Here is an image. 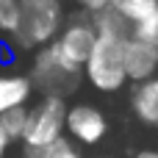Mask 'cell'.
<instances>
[{
    "instance_id": "cell-13",
    "label": "cell",
    "mask_w": 158,
    "mask_h": 158,
    "mask_svg": "<svg viewBox=\"0 0 158 158\" xmlns=\"http://www.w3.org/2000/svg\"><path fill=\"white\" fill-rule=\"evenodd\" d=\"M25 125H28V106H17L6 114H0V128L6 133V139L14 144H22V136H25Z\"/></svg>"
},
{
    "instance_id": "cell-2",
    "label": "cell",
    "mask_w": 158,
    "mask_h": 158,
    "mask_svg": "<svg viewBox=\"0 0 158 158\" xmlns=\"http://www.w3.org/2000/svg\"><path fill=\"white\" fill-rule=\"evenodd\" d=\"M28 78H31L33 92H39V97H61V100H67L72 92H78V86L83 81V69L69 64L53 44H47V47L33 53Z\"/></svg>"
},
{
    "instance_id": "cell-17",
    "label": "cell",
    "mask_w": 158,
    "mask_h": 158,
    "mask_svg": "<svg viewBox=\"0 0 158 158\" xmlns=\"http://www.w3.org/2000/svg\"><path fill=\"white\" fill-rule=\"evenodd\" d=\"M8 147H11V142L6 139V133H3V128H0V158H6V153H8Z\"/></svg>"
},
{
    "instance_id": "cell-8",
    "label": "cell",
    "mask_w": 158,
    "mask_h": 158,
    "mask_svg": "<svg viewBox=\"0 0 158 158\" xmlns=\"http://www.w3.org/2000/svg\"><path fill=\"white\" fill-rule=\"evenodd\" d=\"M33 86L31 78L22 72H0V114L17 108V106H31Z\"/></svg>"
},
{
    "instance_id": "cell-9",
    "label": "cell",
    "mask_w": 158,
    "mask_h": 158,
    "mask_svg": "<svg viewBox=\"0 0 158 158\" xmlns=\"http://www.w3.org/2000/svg\"><path fill=\"white\" fill-rule=\"evenodd\" d=\"M131 111L142 125L158 128V78L133 86L131 92Z\"/></svg>"
},
{
    "instance_id": "cell-10",
    "label": "cell",
    "mask_w": 158,
    "mask_h": 158,
    "mask_svg": "<svg viewBox=\"0 0 158 158\" xmlns=\"http://www.w3.org/2000/svg\"><path fill=\"white\" fill-rule=\"evenodd\" d=\"M111 8L125 19V22H131V28L133 25H139V22H144L147 17H153L158 11V0H111Z\"/></svg>"
},
{
    "instance_id": "cell-19",
    "label": "cell",
    "mask_w": 158,
    "mask_h": 158,
    "mask_svg": "<svg viewBox=\"0 0 158 158\" xmlns=\"http://www.w3.org/2000/svg\"><path fill=\"white\" fill-rule=\"evenodd\" d=\"M89 158H111V156H89Z\"/></svg>"
},
{
    "instance_id": "cell-5",
    "label": "cell",
    "mask_w": 158,
    "mask_h": 158,
    "mask_svg": "<svg viewBox=\"0 0 158 158\" xmlns=\"http://www.w3.org/2000/svg\"><path fill=\"white\" fill-rule=\"evenodd\" d=\"M94 42H97V31H94L92 17L83 14V11H78V14L67 17L61 33H58L56 42H50V44H53L69 64H75V67L83 69V64H86V58H89Z\"/></svg>"
},
{
    "instance_id": "cell-18",
    "label": "cell",
    "mask_w": 158,
    "mask_h": 158,
    "mask_svg": "<svg viewBox=\"0 0 158 158\" xmlns=\"http://www.w3.org/2000/svg\"><path fill=\"white\" fill-rule=\"evenodd\" d=\"M133 158H158V150H139Z\"/></svg>"
},
{
    "instance_id": "cell-1",
    "label": "cell",
    "mask_w": 158,
    "mask_h": 158,
    "mask_svg": "<svg viewBox=\"0 0 158 158\" xmlns=\"http://www.w3.org/2000/svg\"><path fill=\"white\" fill-rule=\"evenodd\" d=\"M67 22L64 0H19V28L8 39L14 50H42L61 33Z\"/></svg>"
},
{
    "instance_id": "cell-6",
    "label": "cell",
    "mask_w": 158,
    "mask_h": 158,
    "mask_svg": "<svg viewBox=\"0 0 158 158\" xmlns=\"http://www.w3.org/2000/svg\"><path fill=\"white\" fill-rule=\"evenodd\" d=\"M64 136L72 144L94 147L108 136V119L106 114L92 106V103H72L67 108V122H64Z\"/></svg>"
},
{
    "instance_id": "cell-11",
    "label": "cell",
    "mask_w": 158,
    "mask_h": 158,
    "mask_svg": "<svg viewBox=\"0 0 158 158\" xmlns=\"http://www.w3.org/2000/svg\"><path fill=\"white\" fill-rule=\"evenodd\" d=\"M97 36H117V39H131V22H125L111 6L103 8L100 14H92Z\"/></svg>"
},
{
    "instance_id": "cell-7",
    "label": "cell",
    "mask_w": 158,
    "mask_h": 158,
    "mask_svg": "<svg viewBox=\"0 0 158 158\" xmlns=\"http://www.w3.org/2000/svg\"><path fill=\"white\" fill-rule=\"evenodd\" d=\"M122 64H125L128 83H136V86L147 83L158 78V47L131 36L122 44Z\"/></svg>"
},
{
    "instance_id": "cell-14",
    "label": "cell",
    "mask_w": 158,
    "mask_h": 158,
    "mask_svg": "<svg viewBox=\"0 0 158 158\" xmlns=\"http://www.w3.org/2000/svg\"><path fill=\"white\" fill-rule=\"evenodd\" d=\"M19 28V0H0V33L11 39Z\"/></svg>"
},
{
    "instance_id": "cell-4",
    "label": "cell",
    "mask_w": 158,
    "mask_h": 158,
    "mask_svg": "<svg viewBox=\"0 0 158 158\" xmlns=\"http://www.w3.org/2000/svg\"><path fill=\"white\" fill-rule=\"evenodd\" d=\"M67 108L69 103L61 97H39L33 106H28V125H25L22 147H47L64 139Z\"/></svg>"
},
{
    "instance_id": "cell-15",
    "label": "cell",
    "mask_w": 158,
    "mask_h": 158,
    "mask_svg": "<svg viewBox=\"0 0 158 158\" xmlns=\"http://www.w3.org/2000/svg\"><path fill=\"white\" fill-rule=\"evenodd\" d=\"M131 36H133V39H142V42H147V44H153V47H158V11L153 17H147L144 22L133 25V28H131Z\"/></svg>"
},
{
    "instance_id": "cell-16",
    "label": "cell",
    "mask_w": 158,
    "mask_h": 158,
    "mask_svg": "<svg viewBox=\"0 0 158 158\" xmlns=\"http://www.w3.org/2000/svg\"><path fill=\"white\" fill-rule=\"evenodd\" d=\"M75 3H78V8H81L83 14H89V17H92V14H100L103 8L111 6V0H75Z\"/></svg>"
},
{
    "instance_id": "cell-12",
    "label": "cell",
    "mask_w": 158,
    "mask_h": 158,
    "mask_svg": "<svg viewBox=\"0 0 158 158\" xmlns=\"http://www.w3.org/2000/svg\"><path fill=\"white\" fill-rule=\"evenodd\" d=\"M22 158H83L78 144H72L67 136L47 144V147H22Z\"/></svg>"
},
{
    "instance_id": "cell-3",
    "label": "cell",
    "mask_w": 158,
    "mask_h": 158,
    "mask_svg": "<svg viewBox=\"0 0 158 158\" xmlns=\"http://www.w3.org/2000/svg\"><path fill=\"white\" fill-rule=\"evenodd\" d=\"M122 44H125V39L97 36L86 64H83V78L94 92L114 94V92L125 89L128 75H125V64H122Z\"/></svg>"
}]
</instances>
